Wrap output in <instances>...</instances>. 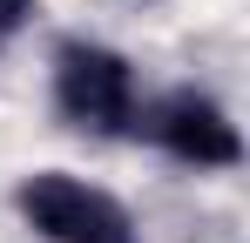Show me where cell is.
Returning a JSON list of instances; mask_svg holds the SVG:
<instances>
[{
	"label": "cell",
	"mask_w": 250,
	"mask_h": 243,
	"mask_svg": "<svg viewBox=\"0 0 250 243\" xmlns=\"http://www.w3.org/2000/svg\"><path fill=\"white\" fill-rule=\"evenodd\" d=\"M14 209H21V223H27L41 243H135L128 209L108 196V189L68 176V169H34V176H21Z\"/></svg>",
	"instance_id": "cell-2"
},
{
	"label": "cell",
	"mask_w": 250,
	"mask_h": 243,
	"mask_svg": "<svg viewBox=\"0 0 250 243\" xmlns=\"http://www.w3.org/2000/svg\"><path fill=\"white\" fill-rule=\"evenodd\" d=\"M27 20H34V0H0V40H14Z\"/></svg>",
	"instance_id": "cell-4"
},
{
	"label": "cell",
	"mask_w": 250,
	"mask_h": 243,
	"mask_svg": "<svg viewBox=\"0 0 250 243\" xmlns=\"http://www.w3.org/2000/svg\"><path fill=\"white\" fill-rule=\"evenodd\" d=\"M142 128H149L176 162H189V169H237V162H244L237 122L223 115L209 95H196V88H169L163 101L142 115Z\"/></svg>",
	"instance_id": "cell-3"
},
{
	"label": "cell",
	"mask_w": 250,
	"mask_h": 243,
	"mask_svg": "<svg viewBox=\"0 0 250 243\" xmlns=\"http://www.w3.org/2000/svg\"><path fill=\"white\" fill-rule=\"evenodd\" d=\"M54 108L82 135H122L135 128V68L102 40H61L54 47Z\"/></svg>",
	"instance_id": "cell-1"
}]
</instances>
